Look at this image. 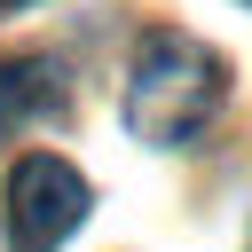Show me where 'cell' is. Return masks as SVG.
<instances>
[{
    "label": "cell",
    "mask_w": 252,
    "mask_h": 252,
    "mask_svg": "<svg viewBox=\"0 0 252 252\" xmlns=\"http://www.w3.org/2000/svg\"><path fill=\"white\" fill-rule=\"evenodd\" d=\"M87 181H79V165H63L55 150H32V158H16V173H8V252H55L79 220H87Z\"/></svg>",
    "instance_id": "cell-2"
},
{
    "label": "cell",
    "mask_w": 252,
    "mask_h": 252,
    "mask_svg": "<svg viewBox=\"0 0 252 252\" xmlns=\"http://www.w3.org/2000/svg\"><path fill=\"white\" fill-rule=\"evenodd\" d=\"M220 102H228V63L205 39H189L173 24H158V32L134 39V63H126V126L142 142H158V150L197 142Z\"/></svg>",
    "instance_id": "cell-1"
},
{
    "label": "cell",
    "mask_w": 252,
    "mask_h": 252,
    "mask_svg": "<svg viewBox=\"0 0 252 252\" xmlns=\"http://www.w3.org/2000/svg\"><path fill=\"white\" fill-rule=\"evenodd\" d=\"M63 110V71L47 55H0V142L24 118H55Z\"/></svg>",
    "instance_id": "cell-3"
}]
</instances>
